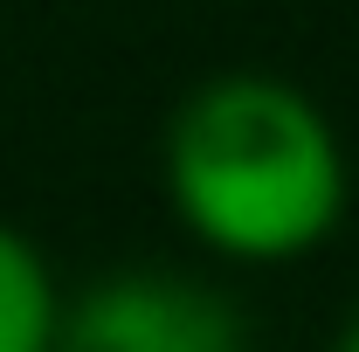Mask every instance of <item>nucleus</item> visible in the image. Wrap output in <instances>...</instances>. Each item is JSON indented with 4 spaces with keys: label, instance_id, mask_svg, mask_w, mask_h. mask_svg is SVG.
Listing matches in <instances>:
<instances>
[{
    "label": "nucleus",
    "instance_id": "obj_1",
    "mask_svg": "<svg viewBox=\"0 0 359 352\" xmlns=\"http://www.w3.org/2000/svg\"><path fill=\"white\" fill-rule=\"evenodd\" d=\"M159 187L194 249L235 269H283L339 235L353 166L311 90L269 69H222L173 104Z\"/></svg>",
    "mask_w": 359,
    "mask_h": 352
},
{
    "label": "nucleus",
    "instance_id": "obj_2",
    "mask_svg": "<svg viewBox=\"0 0 359 352\" xmlns=\"http://www.w3.org/2000/svg\"><path fill=\"white\" fill-rule=\"evenodd\" d=\"M55 352H249L228 290L180 269H111L62 297Z\"/></svg>",
    "mask_w": 359,
    "mask_h": 352
},
{
    "label": "nucleus",
    "instance_id": "obj_3",
    "mask_svg": "<svg viewBox=\"0 0 359 352\" xmlns=\"http://www.w3.org/2000/svg\"><path fill=\"white\" fill-rule=\"evenodd\" d=\"M55 332H62V283L42 249L14 221H0V352H55Z\"/></svg>",
    "mask_w": 359,
    "mask_h": 352
},
{
    "label": "nucleus",
    "instance_id": "obj_4",
    "mask_svg": "<svg viewBox=\"0 0 359 352\" xmlns=\"http://www.w3.org/2000/svg\"><path fill=\"white\" fill-rule=\"evenodd\" d=\"M332 352H359V304L346 311V325H339V339H332Z\"/></svg>",
    "mask_w": 359,
    "mask_h": 352
}]
</instances>
